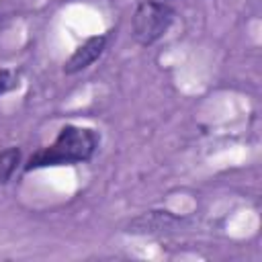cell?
Instances as JSON below:
<instances>
[{"instance_id": "6da1fadb", "label": "cell", "mask_w": 262, "mask_h": 262, "mask_svg": "<svg viewBox=\"0 0 262 262\" xmlns=\"http://www.w3.org/2000/svg\"><path fill=\"white\" fill-rule=\"evenodd\" d=\"M96 145H98V135L92 129L66 125L59 129V133L51 145L37 149L29 158V162L25 164V172H31L37 168L86 162L92 158Z\"/></svg>"}, {"instance_id": "7a4b0ae2", "label": "cell", "mask_w": 262, "mask_h": 262, "mask_svg": "<svg viewBox=\"0 0 262 262\" xmlns=\"http://www.w3.org/2000/svg\"><path fill=\"white\" fill-rule=\"evenodd\" d=\"M174 20V8L168 6L166 2H156V0H145L141 2L135 12H133V39L139 45H151L160 37L166 35Z\"/></svg>"}, {"instance_id": "3957f363", "label": "cell", "mask_w": 262, "mask_h": 262, "mask_svg": "<svg viewBox=\"0 0 262 262\" xmlns=\"http://www.w3.org/2000/svg\"><path fill=\"white\" fill-rule=\"evenodd\" d=\"M106 39L108 35H94V37H88L80 47H76V51L68 57V61L63 63V72L66 74H78L82 70H86L90 63H94L104 47H106Z\"/></svg>"}, {"instance_id": "277c9868", "label": "cell", "mask_w": 262, "mask_h": 262, "mask_svg": "<svg viewBox=\"0 0 262 262\" xmlns=\"http://www.w3.org/2000/svg\"><path fill=\"white\" fill-rule=\"evenodd\" d=\"M18 162H20V149L18 147H8V149L0 151V182L2 184H6L12 178Z\"/></svg>"}, {"instance_id": "5b68a950", "label": "cell", "mask_w": 262, "mask_h": 262, "mask_svg": "<svg viewBox=\"0 0 262 262\" xmlns=\"http://www.w3.org/2000/svg\"><path fill=\"white\" fill-rule=\"evenodd\" d=\"M16 86V78L10 70H0V94H4L6 90Z\"/></svg>"}]
</instances>
